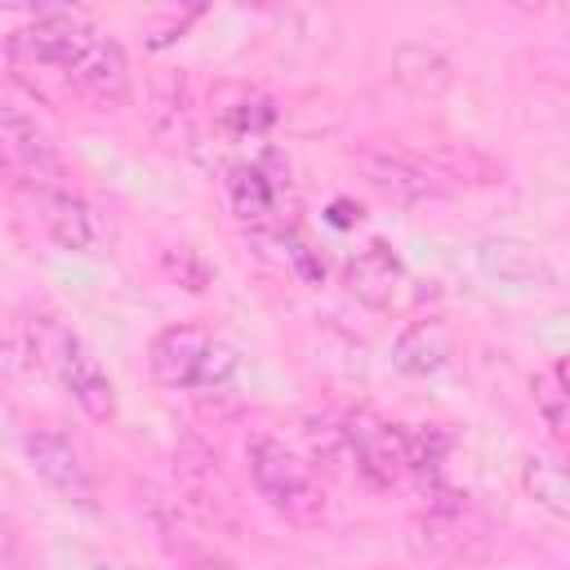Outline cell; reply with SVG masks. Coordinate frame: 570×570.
<instances>
[{
	"label": "cell",
	"mask_w": 570,
	"mask_h": 570,
	"mask_svg": "<svg viewBox=\"0 0 570 570\" xmlns=\"http://www.w3.org/2000/svg\"><path fill=\"white\" fill-rule=\"evenodd\" d=\"M147 365H151L156 383H165V387H178V392H223L236 379L240 356H236L232 343L214 338L205 325L178 321V325H165L147 343Z\"/></svg>",
	"instance_id": "obj_1"
},
{
	"label": "cell",
	"mask_w": 570,
	"mask_h": 570,
	"mask_svg": "<svg viewBox=\"0 0 570 570\" xmlns=\"http://www.w3.org/2000/svg\"><path fill=\"white\" fill-rule=\"evenodd\" d=\"M245 459H249V481L254 490L281 512L289 517L294 525H312L321 512H325V499H321V485H316V472L312 463H303L285 441L276 436H254L245 445Z\"/></svg>",
	"instance_id": "obj_2"
},
{
	"label": "cell",
	"mask_w": 570,
	"mask_h": 570,
	"mask_svg": "<svg viewBox=\"0 0 570 570\" xmlns=\"http://www.w3.org/2000/svg\"><path fill=\"white\" fill-rule=\"evenodd\" d=\"M36 352L40 361L58 374V383L71 392V401L94 419V423H107L116 419V383L111 374L102 370V361L89 352V343L53 321H40V334H36Z\"/></svg>",
	"instance_id": "obj_3"
},
{
	"label": "cell",
	"mask_w": 570,
	"mask_h": 570,
	"mask_svg": "<svg viewBox=\"0 0 570 570\" xmlns=\"http://www.w3.org/2000/svg\"><path fill=\"white\" fill-rule=\"evenodd\" d=\"M98 40V31L71 13V9H40L9 36V58L22 71H53L67 80V71L80 62V53Z\"/></svg>",
	"instance_id": "obj_4"
},
{
	"label": "cell",
	"mask_w": 570,
	"mask_h": 570,
	"mask_svg": "<svg viewBox=\"0 0 570 570\" xmlns=\"http://www.w3.org/2000/svg\"><path fill=\"white\" fill-rule=\"evenodd\" d=\"M31 209L40 218V227L71 254H98V245L107 240V223L98 218V209L53 183H36L31 187Z\"/></svg>",
	"instance_id": "obj_5"
},
{
	"label": "cell",
	"mask_w": 570,
	"mask_h": 570,
	"mask_svg": "<svg viewBox=\"0 0 570 570\" xmlns=\"http://www.w3.org/2000/svg\"><path fill=\"white\" fill-rule=\"evenodd\" d=\"M22 450H27V463L36 468L40 481H49L58 494H67L71 503L80 508H94L98 499V485H94V472L85 463V454L53 428H36L22 436Z\"/></svg>",
	"instance_id": "obj_6"
},
{
	"label": "cell",
	"mask_w": 570,
	"mask_h": 570,
	"mask_svg": "<svg viewBox=\"0 0 570 570\" xmlns=\"http://www.w3.org/2000/svg\"><path fill=\"white\" fill-rule=\"evenodd\" d=\"M338 432H343V445H347L356 472L370 476L374 485H392L401 472H410L405 468V428L383 423L374 414H352Z\"/></svg>",
	"instance_id": "obj_7"
},
{
	"label": "cell",
	"mask_w": 570,
	"mask_h": 570,
	"mask_svg": "<svg viewBox=\"0 0 570 570\" xmlns=\"http://www.w3.org/2000/svg\"><path fill=\"white\" fill-rule=\"evenodd\" d=\"M67 85H71L80 98H89V102H98V107H107V111L125 107V102H129V94H134L125 49H120L116 40L98 36V40L80 53V62L67 71Z\"/></svg>",
	"instance_id": "obj_8"
},
{
	"label": "cell",
	"mask_w": 570,
	"mask_h": 570,
	"mask_svg": "<svg viewBox=\"0 0 570 570\" xmlns=\"http://www.w3.org/2000/svg\"><path fill=\"white\" fill-rule=\"evenodd\" d=\"M352 160H356V169L365 174V183H370L379 196L396 200V205H419V200L436 196L432 174H428L419 160H410L405 151H392V147H361Z\"/></svg>",
	"instance_id": "obj_9"
},
{
	"label": "cell",
	"mask_w": 570,
	"mask_h": 570,
	"mask_svg": "<svg viewBox=\"0 0 570 570\" xmlns=\"http://www.w3.org/2000/svg\"><path fill=\"white\" fill-rule=\"evenodd\" d=\"M476 263H481V272L494 285H508V289H548L557 281L552 276V263L543 258V249H534L530 240H517V236H490V240H481Z\"/></svg>",
	"instance_id": "obj_10"
},
{
	"label": "cell",
	"mask_w": 570,
	"mask_h": 570,
	"mask_svg": "<svg viewBox=\"0 0 570 570\" xmlns=\"http://www.w3.org/2000/svg\"><path fill=\"white\" fill-rule=\"evenodd\" d=\"M0 169L18 178H40V183L58 174V151L49 147V138L4 102H0Z\"/></svg>",
	"instance_id": "obj_11"
},
{
	"label": "cell",
	"mask_w": 570,
	"mask_h": 570,
	"mask_svg": "<svg viewBox=\"0 0 570 570\" xmlns=\"http://www.w3.org/2000/svg\"><path fill=\"white\" fill-rule=\"evenodd\" d=\"M343 285L347 294H356L365 307H392V298L405 285V263L396 258V249L387 240H370L356 258H347L343 267Z\"/></svg>",
	"instance_id": "obj_12"
},
{
	"label": "cell",
	"mask_w": 570,
	"mask_h": 570,
	"mask_svg": "<svg viewBox=\"0 0 570 570\" xmlns=\"http://www.w3.org/2000/svg\"><path fill=\"white\" fill-rule=\"evenodd\" d=\"M454 356V334H450V325L441 321V316H419V321H410L401 334H396V343H392V365L401 370V374H436L445 361Z\"/></svg>",
	"instance_id": "obj_13"
},
{
	"label": "cell",
	"mask_w": 570,
	"mask_h": 570,
	"mask_svg": "<svg viewBox=\"0 0 570 570\" xmlns=\"http://www.w3.org/2000/svg\"><path fill=\"white\" fill-rule=\"evenodd\" d=\"M521 485H525V494H530L543 512H552L557 521L570 517V476H566L561 459L530 454V459L521 463Z\"/></svg>",
	"instance_id": "obj_14"
},
{
	"label": "cell",
	"mask_w": 570,
	"mask_h": 570,
	"mask_svg": "<svg viewBox=\"0 0 570 570\" xmlns=\"http://www.w3.org/2000/svg\"><path fill=\"white\" fill-rule=\"evenodd\" d=\"M227 196H232V209L249 223H258V218H267L272 214V205H276V178H267L258 165H236L232 174H227Z\"/></svg>",
	"instance_id": "obj_15"
},
{
	"label": "cell",
	"mask_w": 570,
	"mask_h": 570,
	"mask_svg": "<svg viewBox=\"0 0 570 570\" xmlns=\"http://www.w3.org/2000/svg\"><path fill=\"white\" fill-rule=\"evenodd\" d=\"M392 67H396V80H405L419 94H436L445 85V76H450V62L432 45H401Z\"/></svg>",
	"instance_id": "obj_16"
},
{
	"label": "cell",
	"mask_w": 570,
	"mask_h": 570,
	"mask_svg": "<svg viewBox=\"0 0 570 570\" xmlns=\"http://www.w3.org/2000/svg\"><path fill=\"white\" fill-rule=\"evenodd\" d=\"M534 410L548 423L557 441H566L570 428V392H566V361H552V370L534 374Z\"/></svg>",
	"instance_id": "obj_17"
},
{
	"label": "cell",
	"mask_w": 570,
	"mask_h": 570,
	"mask_svg": "<svg viewBox=\"0 0 570 570\" xmlns=\"http://www.w3.org/2000/svg\"><path fill=\"white\" fill-rule=\"evenodd\" d=\"M227 120H232L236 129H254V134H258V129H267V125L276 120V107H272L267 98H254V102L232 107V111H227Z\"/></svg>",
	"instance_id": "obj_18"
},
{
	"label": "cell",
	"mask_w": 570,
	"mask_h": 570,
	"mask_svg": "<svg viewBox=\"0 0 570 570\" xmlns=\"http://www.w3.org/2000/svg\"><path fill=\"white\" fill-rule=\"evenodd\" d=\"M330 218H334L338 227H347V223H356V218H352V205H347V200H334V205H330Z\"/></svg>",
	"instance_id": "obj_19"
},
{
	"label": "cell",
	"mask_w": 570,
	"mask_h": 570,
	"mask_svg": "<svg viewBox=\"0 0 570 570\" xmlns=\"http://www.w3.org/2000/svg\"><path fill=\"white\" fill-rule=\"evenodd\" d=\"M9 548V534H4V521H0V552Z\"/></svg>",
	"instance_id": "obj_20"
}]
</instances>
